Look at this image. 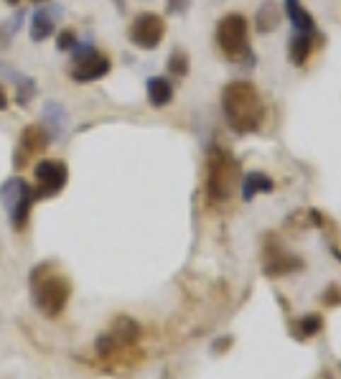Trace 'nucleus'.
<instances>
[{"label": "nucleus", "instance_id": "nucleus-10", "mask_svg": "<svg viewBox=\"0 0 341 379\" xmlns=\"http://www.w3.org/2000/svg\"><path fill=\"white\" fill-rule=\"evenodd\" d=\"M108 71H110V59L87 49L84 54H76L74 57V66L69 69V74L74 82L87 84V82H95V79H102Z\"/></svg>", "mask_w": 341, "mask_h": 379}, {"label": "nucleus", "instance_id": "nucleus-7", "mask_svg": "<svg viewBox=\"0 0 341 379\" xmlns=\"http://www.w3.org/2000/svg\"><path fill=\"white\" fill-rule=\"evenodd\" d=\"M33 178H36V196L49 199L64 191L67 181H69V168L64 161H51L44 158L33 165Z\"/></svg>", "mask_w": 341, "mask_h": 379}, {"label": "nucleus", "instance_id": "nucleus-8", "mask_svg": "<svg viewBox=\"0 0 341 379\" xmlns=\"http://www.w3.org/2000/svg\"><path fill=\"white\" fill-rule=\"evenodd\" d=\"M49 146V133L44 125H28L23 127V133L18 135V146L13 153V165L16 168H25L33 158H38Z\"/></svg>", "mask_w": 341, "mask_h": 379}, {"label": "nucleus", "instance_id": "nucleus-17", "mask_svg": "<svg viewBox=\"0 0 341 379\" xmlns=\"http://www.w3.org/2000/svg\"><path fill=\"white\" fill-rule=\"evenodd\" d=\"M76 46V33L71 31V28H64L62 33L57 36V49L59 51H69Z\"/></svg>", "mask_w": 341, "mask_h": 379}, {"label": "nucleus", "instance_id": "nucleus-16", "mask_svg": "<svg viewBox=\"0 0 341 379\" xmlns=\"http://www.w3.org/2000/svg\"><path fill=\"white\" fill-rule=\"evenodd\" d=\"M311 51V38L308 33H301V36H296V41L291 44V59L296 64H304L306 57H308Z\"/></svg>", "mask_w": 341, "mask_h": 379}, {"label": "nucleus", "instance_id": "nucleus-11", "mask_svg": "<svg viewBox=\"0 0 341 379\" xmlns=\"http://www.w3.org/2000/svg\"><path fill=\"white\" fill-rule=\"evenodd\" d=\"M148 100H151L153 107H166L173 100V87H170L168 79H163V76L148 79Z\"/></svg>", "mask_w": 341, "mask_h": 379}, {"label": "nucleus", "instance_id": "nucleus-3", "mask_svg": "<svg viewBox=\"0 0 341 379\" xmlns=\"http://www.w3.org/2000/svg\"><path fill=\"white\" fill-rule=\"evenodd\" d=\"M240 178V165L232 153L224 148H214L207 161V202L209 206H221L229 202L232 189Z\"/></svg>", "mask_w": 341, "mask_h": 379}, {"label": "nucleus", "instance_id": "nucleus-5", "mask_svg": "<svg viewBox=\"0 0 341 379\" xmlns=\"http://www.w3.org/2000/svg\"><path fill=\"white\" fill-rule=\"evenodd\" d=\"M0 199L6 202L13 229L23 232L28 219H31V206H33V199H36V191L25 184L23 178H11L0 189Z\"/></svg>", "mask_w": 341, "mask_h": 379}, {"label": "nucleus", "instance_id": "nucleus-1", "mask_svg": "<svg viewBox=\"0 0 341 379\" xmlns=\"http://www.w3.org/2000/svg\"><path fill=\"white\" fill-rule=\"evenodd\" d=\"M221 110H224L229 127L237 133H255L262 125V117H265L262 100L250 82L227 84L221 92Z\"/></svg>", "mask_w": 341, "mask_h": 379}, {"label": "nucleus", "instance_id": "nucleus-15", "mask_svg": "<svg viewBox=\"0 0 341 379\" xmlns=\"http://www.w3.org/2000/svg\"><path fill=\"white\" fill-rule=\"evenodd\" d=\"M260 191H272V181L262 173H253V176H247V184H245V199H255Z\"/></svg>", "mask_w": 341, "mask_h": 379}, {"label": "nucleus", "instance_id": "nucleus-21", "mask_svg": "<svg viewBox=\"0 0 341 379\" xmlns=\"http://www.w3.org/2000/svg\"><path fill=\"white\" fill-rule=\"evenodd\" d=\"M168 6H170V11H181L183 0H168Z\"/></svg>", "mask_w": 341, "mask_h": 379}, {"label": "nucleus", "instance_id": "nucleus-13", "mask_svg": "<svg viewBox=\"0 0 341 379\" xmlns=\"http://www.w3.org/2000/svg\"><path fill=\"white\" fill-rule=\"evenodd\" d=\"M278 23H280V11H278V6H272V3H265V6L260 8V13H258V31L267 33V31H272V28H278Z\"/></svg>", "mask_w": 341, "mask_h": 379}, {"label": "nucleus", "instance_id": "nucleus-6", "mask_svg": "<svg viewBox=\"0 0 341 379\" xmlns=\"http://www.w3.org/2000/svg\"><path fill=\"white\" fill-rule=\"evenodd\" d=\"M140 339V326L133 321V318H117L112 323V329L108 331L105 336L97 339V354L102 359H115L117 354H122L125 349H133Z\"/></svg>", "mask_w": 341, "mask_h": 379}, {"label": "nucleus", "instance_id": "nucleus-2", "mask_svg": "<svg viewBox=\"0 0 341 379\" xmlns=\"http://www.w3.org/2000/svg\"><path fill=\"white\" fill-rule=\"evenodd\" d=\"M36 275H41V280L31 275V293L36 308L44 313L46 318H57L64 313L67 303L71 296V283L59 272H49V265L36 267Z\"/></svg>", "mask_w": 341, "mask_h": 379}, {"label": "nucleus", "instance_id": "nucleus-19", "mask_svg": "<svg viewBox=\"0 0 341 379\" xmlns=\"http://www.w3.org/2000/svg\"><path fill=\"white\" fill-rule=\"evenodd\" d=\"M301 326H304V334H316L318 329H321V318L318 316H308L301 321Z\"/></svg>", "mask_w": 341, "mask_h": 379}, {"label": "nucleus", "instance_id": "nucleus-14", "mask_svg": "<svg viewBox=\"0 0 341 379\" xmlns=\"http://www.w3.org/2000/svg\"><path fill=\"white\" fill-rule=\"evenodd\" d=\"M288 13H291L293 23H296V28L301 33H311L313 31V21H311V16L306 13V8L298 3V0H288Z\"/></svg>", "mask_w": 341, "mask_h": 379}, {"label": "nucleus", "instance_id": "nucleus-4", "mask_svg": "<svg viewBox=\"0 0 341 379\" xmlns=\"http://www.w3.org/2000/svg\"><path fill=\"white\" fill-rule=\"evenodd\" d=\"M216 44L229 62H247L250 59V41H247V21L237 13H229L216 25Z\"/></svg>", "mask_w": 341, "mask_h": 379}, {"label": "nucleus", "instance_id": "nucleus-18", "mask_svg": "<svg viewBox=\"0 0 341 379\" xmlns=\"http://www.w3.org/2000/svg\"><path fill=\"white\" fill-rule=\"evenodd\" d=\"M168 69H170V74H178V76H183V74H186V57H183L181 51H176V54L170 57Z\"/></svg>", "mask_w": 341, "mask_h": 379}, {"label": "nucleus", "instance_id": "nucleus-22", "mask_svg": "<svg viewBox=\"0 0 341 379\" xmlns=\"http://www.w3.org/2000/svg\"><path fill=\"white\" fill-rule=\"evenodd\" d=\"M6 3H8V6H18L21 0H6Z\"/></svg>", "mask_w": 341, "mask_h": 379}, {"label": "nucleus", "instance_id": "nucleus-9", "mask_svg": "<svg viewBox=\"0 0 341 379\" xmlns=\"http://www.w3.org/2000/svg\"><path fill=\"white\" fill-rule=\"evenodd\" d=\"M163 33H166V23L156 13H140L138 18L130 23V41L138 49H146V51L156 49L163 41Z\"/></svg>", "mask_w": 341, "mask_h": 379}, {"label": "nucleus", "instance_id": "nucleus-12", "mask_svg": "<svg viewBox=\"0 0 341 379\" xmlns=\"http://www.w3.org/2000/svg\"><path fill=\"white\" fill-rule=\"evenodd\" d=\"M54 16H51L46 8H41V11L33 13L31 18V41H36V44H41V41H46V38L54 33Z\"/></svg>", "mask_w": 341, "mask_h": 379}, {"label": "nucleus", "instance_id": "nucleus-20", "mask_svg": "<svg viewBox=\"0 0 341 379\" xmlns=\"http://www.w3.org/2000/svg\"><path fill=\"white\" fill-rule=\"evenodd\" d=\"M8 107V95H6V89L0 87V110H6Z\"/></svg>", "mask_w": 341, "mask_h": 379}]
</instances>
